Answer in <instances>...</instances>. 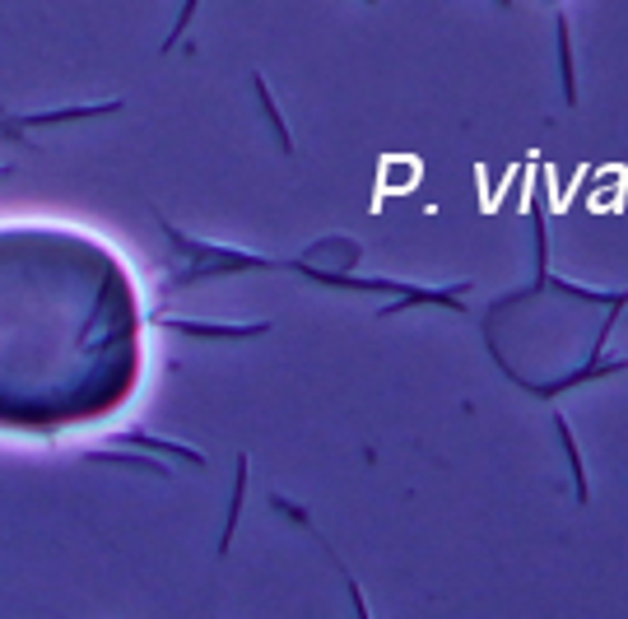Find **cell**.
Returning <instances> with one entry per match:
<instances>
[{
  "label": "cell",
  "instance_id": "cell-3",
  "mask_svg": "<svg viewBox=\"0 0 628 619\" xmlns=\"http://www.w3.org/2000/svg\"><path fill=\"white\" fill-rule=\"evenodd\" d=\"M555 433H559V443H563V456H568V466H572V494H578V503L591 499V480H587V466H582V448H578V438H572L568 420L555 410Z\"/></svg>",
  "mask_w": 628,
  "mask_h": 619
},
{
  "label": "cell",
  "instance_id": "cell-2",
  "mask_svg": "<svg viewBox=\"0 0 628 619\" xmlns=\"http://www.w3.org/2000/svg\"><path fill=\"white\" fill-rule=\"evenodd\" d=\"M555 51H559V89L563 102H578V61H572V23L563 10H555Z\"/></svg>",
  "mask_w": 628,
  "mask_h": 619
},
{
  "label": "cell",
  "instance_id": "cell-5",
  "mask_svg": "<svg viewBox=\"0 0 628 619\" xmlns=\"http://www.w3.org/2000/svg\"><path fill=\"white\" fill-rule=\"evenodd\" d=\"M369 6H373V0H369Z\"/></svg>",
  "mask_w": 628,
  "mask_h": 619
},
{
  "label": "cell",
  "instance_id": "cell-1",
  "mask_svg": "<svg viewBox=\"0 0 628 619\" xmlns=\"http://www.w3.org/2000/svg\"><path fill=\"white\" fill-rule=\"evenodd\" d=\"M145 322L121 256L75 228H0V424L66 429L121 410Z\"/></svg>",
  "mask_w": 628,
  "mask_h": 619
},
{
  "label": "cell",
  "instance_id": "cell-4",
  "mask_svg": "<svg viewBox=\"0 0 628 619\" xmlns=\"http://www.w3.org/2000/svg\"><path fill=\"white\" fill-rule=\"evenodd\" d=\"M493 6H499V10H512V6H517V0H493Z\"/></svg>",
  "mask_w": 628,
  "mask_h": 619
}]
</instances>
